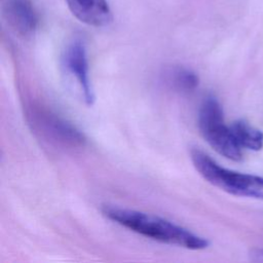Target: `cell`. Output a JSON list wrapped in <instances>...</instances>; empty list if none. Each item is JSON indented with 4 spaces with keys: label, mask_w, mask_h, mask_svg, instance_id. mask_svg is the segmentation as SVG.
Listing matches in <instances>:
<instances>
[{
    "label": "cell",
    "mask_w": 263,
    "mask_h": 263,
    "mask_svg": "<svg viewBox=\"0 0 263 263\" xmlns=\"http://www.w3.org/2000/svg\"><path fill=\"white\" fill-rule=\"evenodd\" d=\"M162 76L164 83L177 92L187 93L194 90L198 85V76L190 69L184 67L167 68Z\"/></svg>",
    "instance_id": "cell-8"
},
{
    "label": "cell",
    "mask_w": 263,
    "mask_h": 263,
    "mask_svg": "<svg viewBox=\"0 0 263 263\" xmlns=\"http://www.w3.org/2000/svg\"><path fill=\"white\" fill-rule=\"evenodd\" d=\"M252 257H254V260L257 261H263V249H255L252 251Z\"/></svg>",
    "instance_id": "cell-10"
},
{
    "label": "cell",
    "mask_w": 263,
    "mask_h": 263,
    "mask_svg": "<svg viewBox=\"0 0 263 263\" xmlns=\"http://www.w3.org/2000/svg\"><path fill=\"white\" fill-rule=\"evenodd\" d=\"M72 14L80 22L104 27L112 21V12L107 0H65Z\"/></svg>",
    "instance_id": "cell-6"
},
{
    "label": "cell",
    "mask_w": 263,
    "mask_h": 263,
    "mask_svg": "<svg viewBox=\"0 0 263 263\" xmlns=\"http://www.w3.org/2000/svg\"><path fill=\"white\" fill-rule=\"evenodd\" d=\"M5 13L10 26L21 35H30L37 28L38 16L30 0H9Z\"/></svg>",
    "instance_id": "cell-7"
},
{
    "label": "cell",
    "mask_w": 263,
    "mask_h": 263,
    "mask_svg": "<svg viewBox=\"0 0 263 263\" xmlns=\"http://www.w3.org/2000/svg\"><path fill=\"white\" fill-rule=\"evenodd\" d=\"M103 214L113 222L151 239L182 247L188 250H203L210 241L166 219L151 214L119 208L104 206Z\"/></svg>",
    "instance_id": "cell-1"
},
{
    "label": "cell",
    "mask_w": 263,
    "mask_h": 263,
    "mask_svg": "<svg viewBox=\"0 0 263 263\" xmlns=\"http://www.w3.org/2000/svg\"><path fill=\"white\" fill-rule=\"evenodd\" d=\"M232 134L240 148L258 151L263 147V133L245 120H236L231 125Z\"/></svg>",
    "instance_id": "cell-9"
},
{
    "label": "cell",
    "mask_w": 263,
    "mask_h": 263,
    "mask_svg": "<svg viewBox=\"0 0 263 263\" xmlns=\"http://www.w3.org/2000/svg\"><path fill=\"white\" fill-rule=\"evenodd\" d=\"M190 157L195 170L213 186L232 195L263 199V177L225 168L198 149H193Z\"/></svg>",
    "instance_id": "cell-2"
},
{
    "label": "cell",
    "mask_w": 263,
    "mask_h": 263,
    "mask_svg": "<svg viewBox=\"0 0 263 263\" xmlns=\"http://www.w3.org/2000/svg\"><path fill=\"white\" fill-rule=\"evenodd\" d=\"M63 64L67 72L79 84L86 105L91 106L95 102V92L89 77L86 47L81 40H74L67 46L63 57Z\"/></svg>",
    "instance_id": "cell-5"
},
{
    "label": "cell",
    "mask_w": 263,
    "mask_h": 263,
    "mask_svg": "<svg viewBox=\"0 0 263 263\" xmlns=\"http://www.w3.org/2000/svg\"><path fill=\"white\" fill-rule=\"evenodd\" d=\"M198 128L203 139L219 154L234 161L241 160V148L235 141L231 127L224 122L220 102L213 96L205 98L199 108Z\"/></svg>",
    "instance_id": "cell-3"
},
{
    "label": "cell",
    "mask_w": 263,
    "mask_h": 263,
    "mask_svg": "<svg viewBox=\"0 0 263 263\" xmlns=\"http://www.w3.org/2000/svg\"><path fill=\"white\" fill-rule=\"evenodd\" d=\"M36 128L47 140L65 147H82L85 138L71 123L46 110H36L31 115Z\"/></svg>",
    "instance_id": "cell-4"
}]
</instances>
